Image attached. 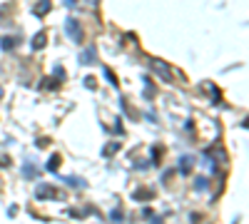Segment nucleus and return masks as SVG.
<instances>
[{"mask_svg": "<svg viewBox=\"0 0 249 224\" xmlns=\"http://www.w3.org/2000/svg\"><path fill=\"white\" fill-rule=\"evenodd\" d=\"M65 30H68V35L75 40V43H80V40H82V30H80V25H77V20H68V23H65Z\"/></svg>", "mask_w": 249, "mask_h": 224, "instance_id": "f257e3e1", "label": "nucleus"}, {"mask_svg": "<svg viewBox=\"0 0 249 224\" xmlns=\"http://www.w3.org/2000/svg\"><path fill=\"white\" fill-rule=\"evenodd\" d=\"M35 194H37V197H40V199H45V197H57V192H55V190H53V187H50V185H40V187H37V192H35Z\"/></svg>", "mask_w": 249, "mask_h": 224, "instance_id": "f03ea898", "label": "nucleus"}, {"mask_svg": "<svg viewBox=\"0 0 249 224\" xmlns=\"http://www.w3.org/2000/svg\"><path fill=\"white\" fill-rule=\"evenodd\" d=\"M48 13H50V0H37L35 15H48Z\"/></svg>", "mask_w": 249, "mask_h": 224, "instance_id": "7ed1b4c3", "label": "nucleus"}, {"mask_svg": "<svg viewBox=\"0 0 249 224\" xmlns=\"http://www.w3.org/2000/svg\"><path fill=\"white\" fill-rule=\"evenodd\" d=\"M40 48H45V33H40L33 37V50H40Z\"/></svg>", "mask_w": 249, "mask_h": 224, "instance_id": "20e7f679", "label": "nucleus"}, {"mask_svg": "<svg viewBox=\"0 0 249 224\" xmlns=\"http://www.w3.org/2000/svg\"><path fill=\"white\" fill-rule=\"evenodd\" d=\"M60 162H62V159H60V155H53V157H50V162H48V170H50V172H55Z\"/></svg>", "mask_w": 249, "mask_h": 224, "instance_id": "39448f33", "label": "nucleus"}, {"mask_svg": "<svg viewBox=\"0 0 249 224\" xmlns=\"http://www.w3.org/2000/svg\"><path fill=\"white\" fill-rule=\"evenodd\" d=\"M190 170H192V159L184 157V159H182V172H190Z\"/></svg>", "mask_w": 249, "mask_h": 224, "instance_id": "423d86ee", "label": "nucleus"}, {"mask_svg": "<svg viewBox=\"0 0 249 224\" xmlns=\"http://www.w3.org/2000/svg\"><path fill=\"white\" fill-rule=\"evenodd\" d=\"M13 45H15V40H13V37H5V40H3V48H5V50H10Z\"/></svg>", "mask_w": 249, "mask_h": 224, "instance_id": "0eeeda50", "label": "nucleus"}, {"mask_svg": "<svg viewBox=\"0 0 249 224\" xmlns=\"http://www.w3.org/2000/svg\"><path fill=\"white\" fill-rule=\"evenodd\" d=\"M110 217H112V219H122V212H120V209H115V212H112Z\"/></svg>", "mask_w": 249, "mask_h": 224, "instance_id": "6e6552de", "label": "nucleus"}, {"mask_svg": "<svg viewBox=\"0 0 249 224\" xmlns=\"http://www.w3.org/2000/svg\"><path fill=\"white\" fill-rule=\"evenodd\" d=\"M65 5H70V8H72V5H75V0H65Z\"/></svg>", "mask_w": 249, "mask_h": 224, "instance_id": "1a4fd4ad", "label": "nucleus"}, {"mask_svg": "<svg viewBox=\"0 0 249 224\" xmlns=\"http://www.w3.org/2000/svg\"><path fill=\"white\" fill-rule=\"evenodd\" d=\"M0 97H3V90H0Z\"/></svg>", "mask_w": 249, "mask_h": 224, "instance_id": "9d476101", "label": "nucleus"}]
</instances>
